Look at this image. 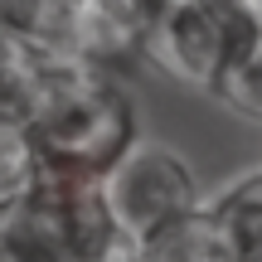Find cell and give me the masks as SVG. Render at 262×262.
<instances>
[{
  "instance_id": "obj_6",
  "label": "cell",
  "mask_w": 262,
  "mask_h": 262,
  "mask_svg": "<svg viewBox=\"0 0 262 262\" xmlns=\"http://www.w3.org/2000/svg\"><path fill=\"white\" fill-rule=\"evenodd\" d=\"M165 0H88V39L83 58L112 63L126 54H146Z\"/></svg>"
},
{
  "instance_id": "obj_16",
  "label": "cell",
  "mask_w": 262,
  "mask_h": 262,
  "mask_svg": "<svg viewBox=\"0 0 262 262\" xmlns=\"http://www.w3.org/2000/svg\"><path fill=\"white\" fill-rule=\"evenodd\" d=\"M253 5H257V0H253Z\"/></svg>"
},
{
  "instance_id": "obj_13",
  "label": "cell",
  "mask_w": 262,
  "mask_h": 262,
  "mask_svg": "<svg viewBox=\"0 0 262 262\" xmlns=\"http://www.w3.org/2000/svg\"><path fill=\"white\" fill-rule=\"evenodd\" d=\"M112 262H141V257L136 253H122V257H112Z\"/></svg>"
},
{
  "instance_id": "obj_3",
  "label": "cell",
  "mask_w": 262,
  "mask_h": 262,
  "mask_svg": "<svg viewBox=\"0 0 262 262\" xmlns=\"http://www.w3.org/2000/svg\"><path fill=\"white\" fill-rule=\"evenodd\" d=\"M257 44L262 19L253 0H165L146 58H156L175 83L214 93Z\"/></svg>"
},
{
  "instance_id": "obj_12",
  "label": "cell",
  "mask_w": 262,
  "mask_h": 262,
  "mask_svg": "<svg viewBox=\"0 0 262 262\" xmlns=\"http://www.w3.org/2000/svg\"><path fill=\"white\" fill-rule=\"evenodd\" d=\"M0 262H19V257H15V253H10V248H5V243H0Z\"/></svg>"
},
{
  "instance_id": "obj_5",
  "label": "cell",
  "mask_w": 262,
  "mask_h": 262,
  "mask_svg": "<svg viewBox=\"0 0 262 262\" xmlns=\"http://www.w3.org/2000/svg\"><path fill=\"white\" fill-rule=\"evenodd\" d=\"M0 34L54 58H83L88 0H0Z\"/></svg>"
},
{
  "instance_id": "obj_14",
  "label": "cell",
  "mask_w": 262,
  "mask_h": 262,
  "mask_svg": "<svg viewBox=\"0 0 262 262\" xmlns=\"http://www.w3.org/2000/svg\"><path fill=\"white\" fill-rule=\"evenodd\" d=\"M5 214H10V209H0V233H5Z\"/></svg>"
},
{
  "instance_id": "obj_15",
  "label": "cell",
  "mask_w": 262,
  "mask_h": 262,
  "mask_svg": "<svg viewBox=\"0 0 262 262\" xmlns=\"http://www.w3.org/2000/svg\"><path fill=\"white\" fill-rule=\"evenodd\" d=\"M257 19H262V0H257Z\"/></svg>"
},
{
  "instance_id": "obj_9",
  "label": "cell",
  "mask_w": 262,
  "mask_h": 262,
  "mask_svg": "<svg viewBox=\"0 0 262 262\" xmlns=\"http://www.w3.org/2000/svg\"><path fill=\"white\" fill-rule=\"evenodd\" d=\"M49 63H54V54H39V49H29L15 34H0V117H19L25 122Z\"/></svg>"
},
{
  "instance_id": "obj_11",
  "label": "cell",
  "mask_w": 262,
  "mask_h": 262,
  "mask_svg": "<svg viewBox=\"0 0 262 262\" xmlns=\"http://www.w3.org/2000/svg\"><path fill=\"white\" fill-rule=\"evenodd\" d=\"M209 97H214L219 107H228L238 122L262 126V44H257L253 54H248V58H243V63H238V68H233V73H228Z\"/></svg>"
},
{
  "instance_id": "obj_8",
  "label": "cell",
  "mask_w": 262,
  "mask_h": 262,
  "mask_svg": "<svg viewBox=\"0 0 262 262\" xmlns=\"http://www.w3.org/2000/svg\"><path fill=\"white\" fill-rule=\"evenodd\" d=\"M209 214L224 228L233 262H262V170L219 189L209 199Z\"/></svg>"
},
{
  "instance_id": "obj_4",
  "label": "cell",
  "mask_w": 262,
  "mask_h": 262,
  "mask_svg": "<svg viewBox=\"0 0 262 262\" xmlns=\"http://www.w3.org/2000/svg\"><path fill=\"white\" fill-rule=\"evenodd\" d=\"M102 189H107V204L117 214V228L126 233L131 248L146 233H156L160 224L204 204V185H199L194 165L180 150L160 146V141H136L107 170Z\"/></svg>"
},
{
  "instance_id": "obj_10",
  "label": "cell",
  "mask_w": 262,
  "mask_h": 262,
  "mask_svg": "<svg viewBox=\"0 0 262 262\" xmlns=\"http://www.w3.org/2000/svg\"><path fill=\"white\" fill-rule=\"evenodd\" d=\"M39 150L19 117H0V209H15L39 185Z\"/></svg>"
},
{
  "instance_id": "obj_1",
  "label": "cell",
  "mask_w": 262,
  "mask_h": 262,
  "mask_svg": "<svg viewBox=\"0 0 262 262\" xmlns=\"http://www.w3.org/2000/svg\"><path fill=\"white\" fill-rule=\"evenodd\" d=\"M25 126L39 170L54 180H107V170L141 141L136 97L93 58H54Z\"/></svg>"
},
{
  "instance_id": "obj_2",
  "label": "cell",
  "mask_w": 262,
  "mask_h": 262,
  "mask_svg": "<svg viewBox=\"0 0 262 262\" xmlns=\"http://www.w3.org/2000/svg\"><path fill=\"white\" fill-rule=\"evenodd\" d=\"M0 243L19 262H112L131 253L102 180L54 175H39V185L5 214Z\"/></svg>"
},
{
  "instance_id": "obj_7",
  "label": "cell",
  "mask_w": 262,
  "mask_h": 262,
  "mask_svg": "<svg viewBox=\"0 0 262 262\" xmlns=\"http://www.w3.org/2000/svg\"><path fill=\"white\" fill-rule=\"evenodd\" d=\"M131 253H136L141 262H233L224 228H219V219L209 214V199L199 209H189V214L160 224L156 233H146Z\"/></svg>"
}]
</instances>
